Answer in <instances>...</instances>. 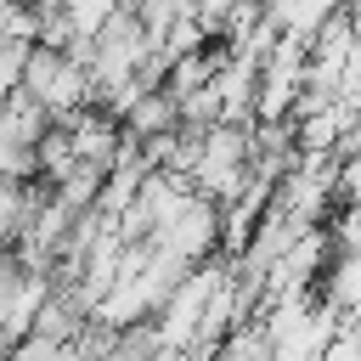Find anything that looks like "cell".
<instances>
[{
  "mask_svg": "<svg viewBox=\"0 0 361 361\" xmlns=\"http://www.w3.org/2000/svg\"><path fill=\"white\" fill-rule=\"evenodd\" d=\"M23 90L62 124L85 107H96V79L90 68L73 56V51H56V45H34L28 51V73H23Z\"/></svg>",
  "mask_w": 361,
  "mask_h": 361,
  "instance_id": "cell-1",
  "label": "cell"
},
{
  "mask_svg": "<svg viewBox=\"0 0 361 361\" xmlns=\"http://www.w3.org/2000/svg\"><path fill=\"white\" fill-rule=\"evenodd\" d=\"M350 0H265V23L276 28V39L310 45L333 17H344Z\"/></svg>",
  "mask_w": 361,
  "mask_h": 361,
  "instance_id": "cell-2",
  "label": "cell"
},
{
  "mask_svg": "<svg viewBox=\"0 0 361 361\" xmlns=\"http://www.w3.org/2000/svg\"><path fill=\"white\" fill-rule=\"evenodd\" d=\"M28 51H34V39H6V45H0V102H6L11 90H23Z\"/></svg>",
  "mask_w": 361,
  "mask_h": 361,
  "instance_id": "cell-3",
  "label": "cell"
},
{
  "mask_svg": "<svg viewBox=\"0 0 361 361\" xmlns=\"http://www.w3.org/2000/svg\"><path fill=\"white\" fill-rule=\"evenodd\" d=\"M344 17H350V28H355V45H361V0H350V6H344Z\"/></svg>",
  "mask_w": 361,
  "mask_h": 361,
  "instance_id": "cell-4",
  "label": "cell"
}]
</instances>
